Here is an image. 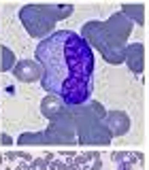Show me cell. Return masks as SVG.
I'll use <instances>...</instances> for the list:
<instances>
[{
    "label": "cell",
    "instance_id": "1",
    "mask_svg": "<svg viewBox=\"0 0 149 170\" xmlns=\"http://www.w3.org/2000/svg\"><path fill=\"white\" fill-rule=\"evenodd\" d=\"M41 87L66 106H85L94 94L96 58L87 40L72 30H56L36 45Z\"/></svg>",
    "mask_w": 149,
    "mask_h": 170
},
{
    "label": "cell",
    "instance_id": "2",
    "mask_svg": "<svg viewBox=\"0 0 149 170\" xmlns=\"http://www.w3.org/2000/svg\"><path fill=\"white\" fill-rule=\"evenodd\" d=\"M105 124H107V128L113 136H121L130 130V117L121 111H113V113H107Z\"/></svg>",
    "mask_w": 149,
    "mask_h": 170
},
{
    "label": "cell",
    "instance_id": "3",
    "mask_svg": "<svg viewBox=\"0 0 149 170\" xmlns=\"http://www.w3.org/2000/svg\"><path fill=\"white\" fill-rule=\"evenodd\" d=\"M13 72L19 81H36L41 77V66L32 60H23L13 68Z\"/></svg>",
    "mask_w": 149,
    "mask_h": 170
},
{
    "label": "cell",
    "instance_id": "4",
    "mask_svg": "<svg viewBox=\"0 0 149 170\" xmlns=\"http://www.w3.org/2000/svg\"><path fill=\"white\" fill-rule=\"evenodd\" d=\"M126 53H128V66L138 75V72L143 70V45L141 43L130 45L128 49H126Z\"/></svg>",
    "mask_w": 149,
    "mask_h": 170
},
{
    "label": "cell",
    "instance_id": "5",
    "mask_svg": "<svg viewBox=\"0 0 149 170\" xmlns=\"http://www.w3.org/2000/svg\"><path fill=\"white\" fill-rule=\"evenodd\" d=\"M0 51H2V72H9L13 68V64H15V55H13V51L9 47H2Z\"/></svg>",
    "mask_w": 149,
    "mask_h": 170
},
{
    "label": "cell",
    "instance_id": "6",
    "mask_svg": "<svg viewBox=\"0 0 149 170\" xmlns=\"http://www.w3.org/2000/svg\"><path fill=\"white\" fill-rule=\"evenodd\" d=\"M51 170H68V166L64 162H51V166H49Z\"/></svg>",
    "mask_w": 149,
    "mask_h": 170
},
{
    "label": "cell",
    "instance_id": "7",
    "mask_svg": "<svg viewBox=\"0 0 149 170\" xmlns=\"http://www.w3.org/2000/svg\"><path fill=\"white\" fill-rule=\"evenodd\" d=\"M0 142H2L5 147H7V145H11V138H9V134H2V138H0Z\"/></svg>",
    "mask_w": 149,
    "mask_h": 170
},
{
    "label": "cell",
    "instance_id": "8",
    "mask_svg": "<svg viewBox=\"0 0 149 170\" xmlns=\"http://www.w3.org/2000/svg\"><path fill=\"white\" fill-rule=\"evenodd\" d=\"M5 160H7V162H15V160H17V153H7Z\"/></svg>",
    "mask_w": 149,
    "mask_h": 170
},
{
    "label": "cell",
    "instance_id": "9",
    "mask_svg": "<svg viewBox=\"0 0 149 170\" xmlns=\"http://www.w3.org/2000/svg\"><path fill=\"white\" fill-rule=\"evenodd\" d=\"M17 157H21V160H28V162H30V155H28V153H17Z\"/></svg>",
    "mask_w": 149,
    "mask_h": 170
},
{
    "label": "cell",
    "instance_id": "10",
    "mask_svg": "<svg viewBox=\"0 0 149 170\" xmlns=\"http://www.w3.org/2000/svg\"><path fill=\"white\" fill-rule=\"evenodd\" d=\"M0 164H2V155H0Z\"/></svg>",
    "mask_w": 149,
    "mask_h": 170
}]
</instances>
